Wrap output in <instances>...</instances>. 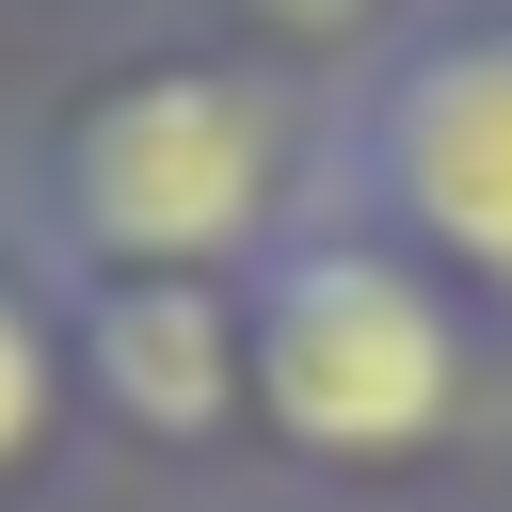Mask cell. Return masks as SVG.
I'll list each match as a JSON object with an SVG mask.
<instances>
[{
  "mask_svg": "<svg viewBox=\"0 0 512 512\" xmlns=\"http://www.w3.org/2000/svg\"><path fill=\"white\" fill-rule=\"evenodd\" d=\"M320 208H336V96L224 48V32H176V48H128V64L64 80L48 128L16 144V192H0V224L64 288L80 272L256 288Z\"/></svg>",
  "mask_w": 512,
  "mask_h": 512,
  "instance_id": "cell-1",
  "label": "cell"
},
{
  "mask_svg": "<svg viewBox=\"0 0 512 512\" xmlns=\"http://www.w3.org/2000/svg\"><path fill=\"white\" fill-rule=\"evenodd\" d=\"M480 432V304L368 224H304L256 272V448L320 496H416Z\"/></svg>",
  "mask_w": 512,
  "mask_h": 512,
  "instance_id": "cell-2",
  "label": "cell"
},
{
  "mask_svg": "<svg viewBox=\"0 0 512 512\" xmlns=\"http://www.w3.org/2000/svg\"><path fill=\"white\" fill-rule=\"evenodd\" d=\"M336 224L400 240L512 336V0H416L336 80Z\"/></svg>",
  "mask_w": 512,
  "mask_h": 512,
  "instance_id": "cell-3",
  "label": "cell"
},
{
  "mask_svg": "<svg viewBox=\"0 0 512 512\" xmlns=\"http://www.w3.org/2000/svg\"><path fill=\"white\" fill-rule=\"evenodd\" d=\"M80 416L160 464H272L256 448V288L224 272H80L64 288Z\"/></svg>",
  "mask_w": 512,
  "mask_h": 512,
  "instance_id": "cell-4",
  "label": "cell"
},
{
  "mask_svg": "<svg viewBox=\"0 0 512 512\" xmlns=\"http://www.w3.org/2000/svg\"><path fill=\"white\" fill-rule=\"evenodd\" d=\"M80 352H64V272L0 224V512H48L80 480Z\"/></svg>",
  "mask_w": 512,
  "mask_h": 512,
  "instance_id": "cell-5",
  "label": "cell"
},
{
  "mask_svg": "<svg viewBox=\"0 0 512 512\" xmlns=\"http://www.w3.org/2000/svg\"><path fill=\"white\" fill-rule=\"evenodd\" d=\"M208 16H224V48H256V64H288V80L336 96V80H352L416 0H208Z\"/></svg>",
  "mask_w": 512,
  "mask_h": 512,
  "instance_id": "cell-6",
  "label": "cell"
}]
</instances>
